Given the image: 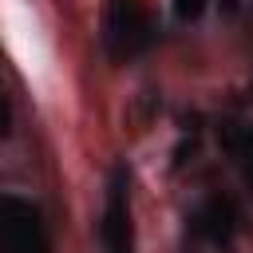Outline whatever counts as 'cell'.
<instances>
[{
	"instance_id": "3957f363",
	"label": "cell",
	"mask_w": 253,
	"mask_h": 253,
	"mask_svg": "<svg viewBox=\"0 0 253 253\" xmlns=\"http://www.w3.org/2000/svg\"><path fill=\"white\" fill-rule=\"evenodd\" d=\"M198 233H206L210 241H217V245H225L229 237H233V225H237V213H233V206L225 202V198H210L202 210H198Z\"/></svg>"
},
{
	"instance_id": "277c9868",
	"label": "cell",
	"mask_w": 253,
	"mask_h": 253,
	"mask_svg": "<svg viewBox=\"0 0 253 253\" xmlns=\"http://www.w3.org/2000/svg\"><path fill=\"white\" fill-rule=\"evenodd\" d=\"M202 4H206V0H174V12H178L182 20H194V16L202 12Z\"/></svg>"
},
{
	"instance_id": "6da1fadb",
	"label": "cell",
	"mask_w": 253,
	"mask_h": 253,
	"mask_svg": "<svg viewBox=\"0 0 253 253\" xmlns=\"http://www.w3.org/2000/svg\"><path fill=\"white\" fill-rule=\"evenodd\" d=\"M103 36L115 55H134L150 43V20L138 8V0H111L103 16Z\"/></svg>"
},
{
	"instance_id": "7a4b0ae2",
	"label": "cell",
	"mask_w": 253,
	"mask_h": 253,
	"mask_svg": "<svg viewBox=\"0 0 253 253\" xmlns=\"http://www.w3.org/2000/svg\"><path fill=\"white\" fill-rule=\"evenodd\" d=\"M103 249L107 253H134V229H130V202H126V174L115 170L107 206H103Z\"/></svg>"
}]
</instances>
